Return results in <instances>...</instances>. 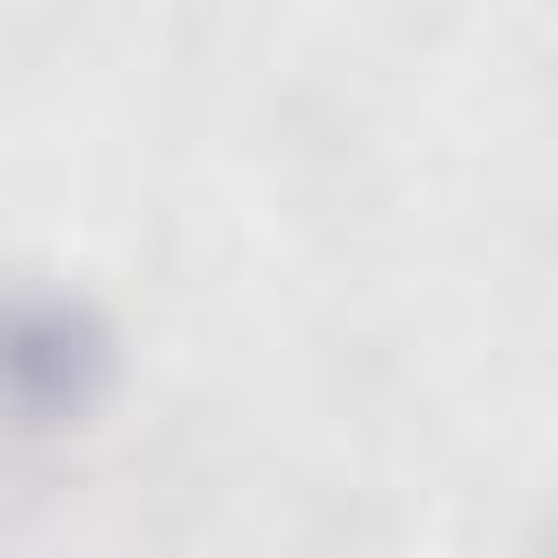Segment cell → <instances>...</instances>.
I'll list each match as a JSON object with an SVG mask.
<instances>
[{"label": "cell", "instance_id": "obj_1", "mask_svg": "<svg viewBox=\"0 0 558 558\" xmlns=\"http://www.w3.org/2000/svg\"><path fill=\"white\" fill-rule=\"evenodd\" d=\"M113 392V323L70 288H0V436H70Z\"/></svg>", "mask_w": 558, "mask_h": 558}]
</instances>
